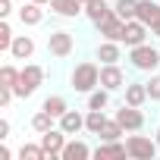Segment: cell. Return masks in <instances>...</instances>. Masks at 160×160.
Here are the masks:
<instances>
[{
  "label": "cell",
  "instance_id": "cell-1",
  "mask_svg": "<svg viewBox=\"0 0 160 160\" xmlns=\"http://www.w3.org/2000/svg\"><path fill=\"white\" fill-rule=\"evenodd\" d=\"M69 88L78 91V94H91L94 88H101V66L94 60L75 63V69L69 72Z\"/></svg>",
  "mask_w": 160,
  "mask_h": 160
},
{
  "label": "cell",
  "instance_id": "cell-2",
  "mask_svg": "<svg viewBox=\"0 0 160 160\" xmlns=\"http://www.w3.org/2000/svg\"><path fill=\"white\" fill-rule=\"evenodd\" d=\"M41 85H44V69H41L38 63H25V66H22V72H19V82H16V88H13V91H16V98H22V101H25V98H32Z\"/></svg>",
  "mask_w": 160,
  "mask_h": 160
},
{
  "label": "cell",
  "instance_id": "cell-3",
  "mask_svg": "<svg viewBox=\"0 0 160 160\" xmlns=\"http://www.w3.org/2000/svg\"><path fill=\"white\" fill-rule=\"evenodd\" d=\"M129 63H132V69H138V72H154V69L160 66V50L151 47L148 41H144V44H135V47H129Z\"/></svg>",
  "mask_w": 160,
  "mask_h": 160
},
{
  "label": "cell",
  "instance_id": "cell-4",
  "mask_svg": "<svg viewBox=\"0 0 160 160\" xmlns=\"http://www.w3.org/2000/svg\"><path fill=\"white\" fill-rule=\"evenodd\" d=\"M72 50H75V38H72V32L57 28V32H50V35H47V53H50V57L66 60Z\"/></svg>",
  "mask_w": 160,
  "mask_h": 160
},
{
  "label": "cell",
  "instance_id": "cell-5",
  "mask_svg": "<svg viewBox=\"0 0 160 160\" xmlns=\"http://www.w3.org/2000/svg\"><path fill=\"white\" fill-rule=\"evenodd\" d=\"M157 138H148V135H129L126 138V151H129V157H135V160H154V154H157Z\"/></svg>",
  "mask_w": 160,
  "mask_h": 160
},
{
  "label": "cell",
  "instance_id": "cell-6",
  "mask_svg": "<svg viewBox=\"0 0 160 160\" xmlns=\"http://www.w3.org/2000/svg\"><path fill=\"white\" fill-rule=\"evenodd\" d=\"M94 28H98V35H101V38H107V41H119V44H122V35H126V19H119V16H116V10H113L107 19L94 22Z\"/></svg>",
  "mask_w": 160,
  "mask_h": 160
},
{
  "label": "cell",
  "instance_id": "cell-7",
  "mask_svg": "<svg viewBox=\"0 0 160 160\" xmlns=\"http://www.w3.org/2000/svg\"><path fill=\"white\" fill-rule=\"evenodd\" d=\"M126 132H141L144 129V113H141V107H129V104H122L119 110H116V116H113Z\"/></svg>",
  "mask_w": 160,
  "mask_h": 160
},
{
  "label": "cell",
  "instance_id": "cell-8",
  "mask_svg": "<svg viewBox=\"0 0 160 160\" xmlns=\"http://www.w3.org/2000/svg\"><path fill=\"white\" fill-rule=\"evenodd\" d=\"M66 132L60 129V126H53L50 132H44L41 135V148H44V154L50 157V160H57V157H63V148H66Z\"/></svg>",
  "mask_w": 160,
  "mask_h": 160
},
{
  "label": "cell",
  "instance_id": "cell-9",
  "mask_svg": "<svg viewBox=\"0 0 160 160\" xmlns=\"http://www.w3.org/2000/svg\"><path fill=\"white\" fill-rule=\"evenodd\" d=\"M101 88L107 91L126 88V72L119 69V63H101Z\"/></svg>",
  "mask_w": 160,
  "mask_h": 160
},
{
  "label": "cell",
  "instance_id": "cell-10",
  "mask_svg": "<svg viewBox=\"0 0 160 160\" xmlns=\"http://www.w3.org/2000/svg\"><path fill=\"white\" fill-rule=\"evenodd\" d=\"M148 32H151V28H148L141 19H129V22H126V35H122V44H126V47L144 44V41H148Z\"/></svg>",
  "mask_w": 160,
  "mask_h": 160
},
{
  "label": "cell",
  "instance_id": "cell-11",
  "mask_svg": "<svg viewBox=\"0 0 160 160\" xmlns=\"http://www.w3.org/2000/svg\"><path fill=\"white\" fill-rule=\"evenodd\" d=\"M57 126H60L66 135H78V132H85V113H78V110H66V113L57 119Z\"/></svg>",
  "mask_w": 160,
  "mask_h": 160
},
{
  "label": "cell",
  "instance_id": "cell-12",
  "mask_svg": "<svg viewBox=\"0 0 160 160\" xmlns=\"http://www.w3.org/2000/svg\"><path fill=\"white\" fill-rule=\"evenodd\" d=\"M10 57L13 60H32L35 57V38L32 35H16L13 47H10Z\"/></svg>",
  "mask_w": 160,
  "mask_h": 160
},
{
  "label": "cell",
  "instance_id": "cell-13",
  "mask_svg": "<svg viewBox=\"0 0 160 160\" xmlns=\"http://www.w3.org/2000/svg\"><path fill=\"white\" fill-rule=\"evenodd\" d=\"M135 19H141L148 28H154L160 22V0H138V16Z\"/></svg>",
  "mask_w": 160,
  "mask_h": 160
},
{
  "label": "cell",
  "instance_id": "cell-14",
  "mask_svg": "<svg viewBox=\"0 0 160 160\" xmlns=\"http://www.w3.org/2000/svg\"><path fill=\"white\" fill-rule=\"evenodd\" d=\"M50 10L63 19H75V16L85 13V3L82 0H50Z\"/></svg>",
  "mask_w": 160,
  "mask_h": 160
},
{
  "label": "cell",
  "instance_id": "cell-15",
  "mask_svg": "<svg viewBox=\"0 0 160 160\" xmlns=\"http://www.w3.org/2000/svg\"><path fill=\"white\" fill-rule=\"evenodd\" d=\"M19 22L22 25H41L44 22V7L35 3V0H25V3L19 7Z\"/></svg>",
  "mask_w": 160,
  "mask_h": 160
},
{
  "label": "cell",
  "instance_id": "cell-16",
  "mask_svg": "<svg viewBox=\"0 0 160 160\" xmlns=\"http://www.w3.org/2000/svg\"><path fill=\"white\" fill-rule=\"evenodd\" d=\"M151 98H148V85L144 82H126V101L129 107H144Z\"/></svg>",
  "mask_w": 160,
  "mask_h": 160
},
{
  "label": "cell",
  "instance_id": "cell-17",
  "mask_svg": "<svg viewBox=\"0 0 160 160\" xmlns=\"http://www.w3.org/2000/svg\"><path fill=\"white\" fill-rule=\"evenodd\" d=\"M88 157H94V151H91L85 141L72 138V141H66V148H63V157H60V160H88Z\"/></svg>",
  "mask_w": 160,
  "mask_h": 160
},
{
  "label": "cell",
  "instance_id": "cell-18",
  "mask_svg": "<svg viewBox=\"0 0 160 160\" xmlns=\"http://www.w3.org/2000/svg\"><path fill=\"white\" fill-rule=\"evenodd\" d=\"M98 60H101V63H119V60H122V44L104 38V41L98 44Z\"/></svg>",
  "mask_w": 160,
  "mask_h": 160
},
{
  "label": "cell",
  "instance_id": "cell-19",
  "mask_svg": "<svg viewBox=\"0 0 160 160\" xmlns=\"http://www.w3.org/2000/svg\"><path fill=\"white\" fill-rule=\"evenodd\" d=\"M94 157H98V160H107V157H129V151H126L122 141H101V144L94 148Z\"/></svg>",
  "mask_w": 160,
  "mask_h": 160
},
{
  "label": "cell",
  "instance_id": "cell-20",
  "mask_svg": "<svg viewBox=\"0 0 160 160\" xmlns=\"http://www.w3.org/2000/svg\"><path fill=\"white\" fill-rule=\"evenodd\" d=\"M113 13V7L107 3V0H88L85 3V16L91 19V22H101V19H107Z\"/></svg>",
  "mask_w": 160,
  "mask_h": 160
},
{
  "label": "cell",
  "instance_id": "cell-21",
  "mask_svg": "<svg viewBox=\"0 0 160 160\" xmlns=\"http://www.w3.org/2000/svg\"><path fill=\"white\" fill-rule=\"evenodd\" d=\"M53 126H57V116H53V113H47L44 107H41V110H38V113L32 116V129H35L38 135H44V132H50Z\"/></svg>",
  "mask_w": 160,
  "mask_h": 160
},
{
  "label": "cell",
  "instance_id": "cell-22",
  "mask_svg": "<svg viewBox=\"0 0 160 160\" xmlns=\"http://www.w3.org/2000/svg\"><path fill=\"white\" fill-rule=\"evenodd\" d=\"M104 126H107L104 110H88V113H85V132H88V135H101Z\"/></svg>",
  "mask_w": 160,
  "mask_h": 160
},
{
  "label": "cell",
  "instance_id": "cell-23",
  "mask_svg": "<svg viewBox=\"0 0 160 160\" xmlns=\"http://www.w3.org/2000/svg\"><path fill=\"white\" fill-rule=\"evenodd\" d=\"M110 94L113 91H107V88H94L88 94V110H107L110 107Z\"/></svg>",
  "mask_w": 160,
  "mask_h": 160
},
{
  "label": "cell",
  "instance_id": "cell-24",
  "mask_svg": "<svg viewBox=\"0 0 160 160\" xmlns=\"http://www.w3.org/2000/svg\"><path fill=\"white\" fill-rule=\"evenodd\" d=\"M41 107H44L47 113H53L57 119L69 110V104H66V98H63V94H50V98H44V104H41Z\"/></svg>",
  "mask_w": 160,
  "mask_h": 160
},
{
  "label": "cell",
  "instance_id": "cell-25",
  "mask_svg": "<svg viewBox=\"0 0 160 160\" xmlns=\"http://www.w3.org/2000/svg\"><path fill=\"white\" fill-rule=\"evenodd\" d=\"M113 10H116V16L119 19H135L138 16V0H116V3H113Z\"/></svg>",
  "mask_w": 160,
  "mask_h": 160
},
{
  "label": "cell",
  "instance_id": "cell-26",
  "mask_svg": "<svg viewBox=\"0 0 160 160\" xmlns=\"http://www.w3.org/2000/svg\"><path fill=\"white\" fill-rule=\"evenodd\" d=\"M122 135H126V129H122L116 119H107V126L101 129V135H98V138H101V141H119Z\"/></svg>",
  "mask_w": 160,
  "mask_h": 160
},
{
  "label": "cell",
  "instance_id": "cell-27",
  "mask_svg": "<svg viewBox=\"0 0 160 160\" xmlns=\"http://www.w3.org/2000/svg\"><path fill=\"white\" fill-rule=\"evenodd\" d=\"M19 160H47V154H44L41 141L38 144H22L19 148Z\"/></svg>",
  "mask_w": 160,
  "mask_h": 160
},
{
  "label": "cell",
  "instance_id": "cell-28",
  "mask_svg": "<svg viewBox=\"0 0 160 160\" xmlns=\"http://www.w3.org/2000/svg\"><path fill=\"white\" fill-rule=\"evenodd\" d=\"M19 72H22V69H16L13 63L0 66V85H10V88H16V82H19Z\"/></svg>",
  "mask_w": 160,
  "mask_h": 160
},
{
  "label": "cell",
  "instance_id": "cell-29",
  "mask_svg": "<svg viewBox=\"0 0 160 160\" xmlns=\"http://www.w3.org/2000/svg\"><path fill=\"white\" fill-rule=\"evenodd\" d=\"M13 25L7 22V19H0V50H7L10 53V47H13Z\"/></svg>",
  "mask_w": 160,
  "mask_h": 160
},
{
  "label": "cell",
  "instance_id": "cell-30",
  "mask_svg": "<svg viewBox=\"0 0 160 160\" xmlns=\"http://www.w3.org/2000/svg\"><path fill=\"white\" fill-rule=\"evenodd\" d=\"M148 98L154 101V104H160V72H151V78H148Z\"/></svg>",
  "mask_w": 160,
  "mask_h": 160
},
{
  "label": "cell",
  "instance_id": "cell-31",
  "mask_svg": "<svg viewBox=\"0 0 160 160\" xmlns=\"http://www.w3.org/2000/svg\"><path fill=\"white\" fill-rule=\"evenodd\" d=\"M13 13V0H0V19H10Z\"/></svg>",
  "mask_w": 160,
  "mask_h": 160
},
{
  "label": "cell",
  "instance_id": "cell-32",
  "mask_svg": "<svg viewBox=\"0 0 160 160\" xmlns=\"http://www.w3.org/2000/svg\"><path fill=\"white\" fill-rule=\"evenodd\" d=\"M7 138H10V122L0 119V141H7Z\"/></svg>",
  "mask_w": 160,
  "mask_h": 160
},
{
  "label": "cell",
  "instance_id": "cell-33",
  "mask_svg": "<svg viewBox=\"0 0 160 160\" xmlns=\"http://www.w3.org/2000/svg\"><path fill=\"white\" fill-rule=\"evenodd\" d=\"M151 35H157V38H160V22H157V25L151 28Z\"/></svg>",
  "mask_w": 160,
  "mask_h": 160
},
{
  "label": "cell",
  "instance_id": "cell-34",
  "mask_svg": "<svg viewBox=\"0 0 160 160\" xmlns=\"http://www.w3.org/2000/svg\"><path fill=\"white\" fill-rule=\"evenodd\" d=\"M35 3H41V7H47V3H50V0H35Z\"/></svg>",
  "mask_w": 160,
  "mask_h": 160
},
{
  "label": "cell",
  "instance_id": "cell-35",
  "mask_svg": "<svg viewBox=\"0 0 160 160\" xmlns=\"http://www.w3.org/2000/svg\"><path fill=\"white\" fill-rule=\"evenodd\" d=\"M154 138H157V144H160V129H157V135H154Z\"/></svg>",
  "mask_w": 160,
  "mask_h": 160
},
{
  "label": "cell",
  "instance_id": "cell-36",
  "mask_svg": "<svg viewBox=\"0 0 160 160\" xmlns=\"http://www.w3.org/2000/svg\"><path fill=\"white\" fill-rule=\"evenodd\" d=\"M19 3H25V0H19Z\"/></svg>",
  "mask_w": 160,
  "mask_h": 160
},
{
  "label": "cell",
  "instance_id": "cell-37",
  "mask_svg": "<svg viewBox=\"0 0 160 160\" xmlns=\"http://www.w3.org/2000/svg\"><path fill=\"white\" fill-rule=\"evenodd\" d=\"M82 3H88V0H82Z\"/></svg>",
  "mask_w": 160,
  "mask_h": 160
}]
</instances>
